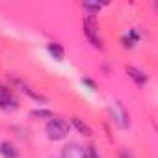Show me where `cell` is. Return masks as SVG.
<instances>
[{
    "mask_svg": "<svg viewBox=\"0 0 158 158\" xmlns=\"http://www.w3.org/2000/svg\"><path fill=\"white\" fill-rule=\"evenodd\" d=\"M102 8V4H91V2H84V10H89V11H99Z\"/></svg>",
    "mask_w": 158,
    "mask_h": 158,
    "instance_id": "cell-11",
    "label": "cell"
},
{
    "mask_svg": "<svg viewBox=\"0 0 158 158\" xmlns=\"http://www.w3.org/2000/svg\"><path fill=\"white\" fill-rule=\"evenodd\" d=\"M112 114H114V119H115V123H117L119 127H123V128L128 127V114L125 112V108H123L121 102H115V104H114Z\"/></svg>",
    "mask_w": 158,
    "mask_h": 158,
    "instance_id": "cell-5",
    "label": "cell"
},
{
    "mask_svg": "<svg viewBox=\"0 0 158 158\" xmlns=\"http://www.w3.org/2000/svg\"><path fill=\"white\" fill-rule=\"evenodd\" d=\"M127 74L132 78V80L136 82V86H139V88L147 84V74H145L143 71H139L138 67H132V65H128V67H127Z\"/></svg>",
    "mask_w": 158,
    "mask_h": 158,
    "instance_id": "cell-6",
    "label": "cell"
},
{
    "mask_svg": "<svg viewBox=\"0 0 158 158\" xmlns=\"http://www.w3.org/2000/svg\"><path fill=\"white\" fill-rule=\"evenodd\" d=\"M84 34L86 37L89 39V43L97 48H102V39L99 35V28H97V23H95V17L93 15H88L84 19Z\"/></svg>",
    "mask_w": 158,
    "mask_h": 158,
    "instance_id": "cell-2",
    "label": "cell"
},
{
    "mask_svg": "<svg viewBox=\"0 0 158 158\" xmlns=\"http://www.w3.org/2000/svg\"><path fill=\"white\" fill-rule=\"evenodd\" d=\"M47 50H48L50 56H54V60H58V61H61L63 56H65L63 47H61L60 43H48V45H47Z\"/></svg>",
    "mask_w": 158,
    "mask_h": 158,
    "instance_id": "cell-8",
    "label": "cell"
},
{
    "mask_svg": "<svg viewBox=\"0 0 158 158\" xmlns=\"http://www.w3.org/2000/svg\"><path fill=\"white\" fill-rule=\"evenodd\" d=\"M61 158H88V152L78 143H69L61 151Z\"/></svg>",
    "mask_w": 158,
    "mask_h": 158,
    "instance_id": "cell-4",
    "label": "cell"
},
{
    "mask_svg": "<svg viewBox=\"0 0 158 158\" xmlns=\"http://www.w3.org/2000/svg\"><path fill=\"white\" fill-rule=\"evenodd\" d=\"M0 108L2 110H17V101L13 97V93L10 91V88L0 86Z\"/></svg>",
    "mask_w": 158,
    "mask_h": 158,
    "instance_id": "cell-3",
    "label": "cell"
},
{
    "mask_svg": "<svg viewBox=\"0 0 158 158\" xmlns=\"http://www.w3.org/2000/svg\"><path fill=\"white\" fill-rule=\"evenodd\" d=\"M71 121H73V125L76 127V130L80 132V134H84V136H91V134H93V130H91V128H89L82 119H80V117H73Z\"/></svg>",
    "mask_w": 158,
    "mask_h": 158,
    "instance_id": "cell-9",
    "label": "cell"
},
{
    "mask_svg": "<svg viewBox=\"0 0 158 158\" xmlns=\"http://www.w3.org/2000/svg\"><path fill=\"white\" fill-rule=\"evenodd\" d=\"M119 158H132V156H130L128 149H123V151H121V154H119Z\"/></svg>",
    "mask_w": 158,
    "mask_h": 158,
    "instance_id": "cell-13",
    "label": "cell"
},
{
    "mask_svg": "<svg viewBox=\"0 0 158 158\" xmlns=\"http://www.w3.org/2000/svg\"><path fill=\"white\" fill-rule=\"evenodd\" d=\"M82 82H84V84H86V86H89V88H91V89H95V84H93V82H91V80H89V78H84V80H82Z\"/></svg>",
    "mask_w": 158,
    "mask_h": 158,
    "instance_id": "cell-14",
    "label": "cell"
},
{
    "mask_svg": "<svg viewBox=\"0 0 158 158\" xmlns=\"http://www.w3.org/2000/svg\"><path fill=\"white\" fill-rule=\"evenodd\" d=\"M0 152H2L4 158H19V151L10 141H2V143H0Z\"/></svg>",
    "mask_w": 158,
    "mask_h": 158,
    "instance_id": "cell-7",
    "label": "cell"
},
{
    "mask_svg": "<svg viewBox=\"0 0 158 158\" xmlns=\"http://www.w3.org/2000/svg\"><path fill=\"white\" fill-rule=\"evenodd\" d=\"M32 117H47V119H52L54 115H52V112H48V110H34V112H32Z\"/></svg>",
    "mask_w": 158,
    "mask_h": 158,
    "instance_id": "cell-10",
    "label": "cell"
},
{
    "mask_svg": "<svg viewBox=\"0 0 158 158\" xmlns=\"http://www.w3.org/2000/svg\"><path fill=\"white\" fill-rule=\"evenodd\" d=\"M86 152H88V158H101V156H99V152H97V149H95L93 145L86 147Z\"/></svg>",
    "mask_w": 158,
    "mask_h": 158,
    "instance_id": "cell-12",
    "label": "cell"
},
{
    "mask_svg": "<svg viewBox=\"0 0 158 158\" xmlns=\"http://www.w3.org/2000/svg\"><path fill=\"white\" fill-rule=\"evenodd\" d=\"M45 132H47V136H48L50 139L58 141V139H63V138L69 134V125H67V121H63V119H60V117H52V119L47 123Z\"/></svg>",
    "mask_w": 158,
    "mask_h": 158,
    "instance_id": "cell-1",
    "label": "cell"
}]
</instances>
